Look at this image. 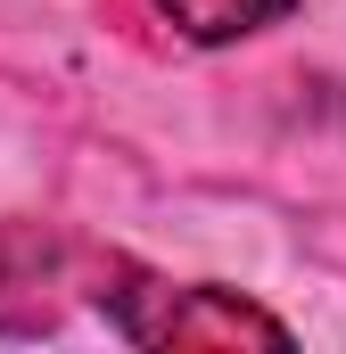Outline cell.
<instances>
[{"mask_svg": "<svg viewBox=\"0 0 346 354\" xmlns=\"http://www.w3.org/2000/svg\"><path fill=\"white\" fill-rule=\"evenodd\" d=\"M99 313L132 346H173V354H190V346H264V354H289V330L272 313H256L248 297H231L215 280L173 288V280L124 264V256L99 264Z\"/></svg>", "mask_w": 346, "mask_h": 354, "instance_id": "cell-1", "label": "cell"}, {"mask_svg": "<svg viewBox=\"0 0 346 354\" xmlns=\"http://www.w3.org/2000/svg\"><path fill=\"white\" fill-rule=\"evenodd\" d=\"M58 239L50 231H33V223H17V231H0V297H25V322L33 330H50L58 322V305L42 297V288H58Z\"/></svg>", "mask_w": 346, "mask_h": 354, "instance_id": "cell-2", "label": "cell"}, {"mask_svg": "<svg viewBox=\"0 0 346 354\" xmlns=\"http://www.w3.org/2000/svg\"><path fill=\"white\" fill-rule=\"evenodd\" d=\"M173 17V33H190V41H248V33H264V25H280L297 0H157Z\"/></svg>", "mask_w": 346, "mask_h": 354, "instance_id": "cell-3", "label": "cell"}]
</instances>
